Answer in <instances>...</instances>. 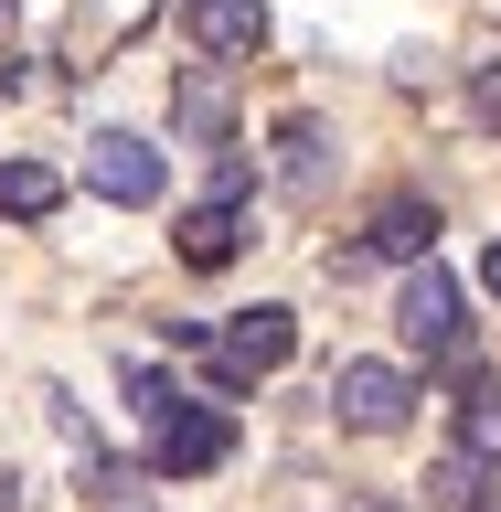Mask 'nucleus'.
I'll return each mask as SVG.
<instances>
[{
	"mask_svg": "<svg viewBox=\"0 0 501 512\" xmlns=\"http://www.w3.org/2000/svg\"><path fill=\"white\" fill-rule=\"evenodd\" d=\"M395 331H406V352H427V363H459V278H448L438 256H427V267H406Z\"/></svg>",
	"mask_w": 501,
	"mask_h": 512,
	"instance_id": "obj_5",
	"label": "nucleus"
},
{
	"mask_svg": "<svg viewBox=\"0 0 501 512\" xmlns=\"http://www.w3.org/2000/svg\"><path fill=\"white\" fill-rule=\"evenodd\" d=\"M299 352V320L288 310H235V331H214V384L224 395H246V384H267Z\"/></svg>",
	"mask_w": 501,
	"mask_h": 512,
	"instance_id": "obj_3",
	"label": "nucleus"
},
{
	"mask_svg": "<svg viewBox=\"0 0 501 512\" xmlns=\"http://www.w3.org/2000/svg\"><path fill=\"white\" fill-rule=\"evenodd\" d=\"M480 288H491V299H501V246H491V256H480Z\"/></svg>",
	"mask_w": 501,
	"mask_h": 512,
	"instance_id": "obj_16",
	"label": "nucleus"
},
{
	"mask_svg": "<svg viewBox=\"0 0 501 512\" xmlns=\"http://www.w3.org/2000/svg\"><path fill=\"white\" fill-rule=\"evenodd\" d=\"M416 502L427 512H480V459H438V470L416 480Z\"/></svg>",
	"mask_w": 501,
	"mask_h": 512,
	"instance_id": "obj_12",
	"label": "nucleus"
},
{
	"mask_svg": "<svg viewBox=\"0 0 501 512\" xmlns=\"http://www.w3.org/2000/svg\"><path fill=\"white\" fill-rule=\"evenodd\" d=\"M470 128L501 139V64H470Z\"/></svg>",
	"mask_w": 501,
	"mask_h": 512,
	"instance_id": "obj_14",
	"label": "nucleus"
},
{
	"mask_svg": "<svg viewBox=\"0 0 501 512\" xmlns=\"http://www.w3.org/2000/svg\"><path fill=\"white\" fill-rule=\"evenodd\" d=\"M11 11H22V0H0V32H11Z\"/></svg>",
	"mask_w": 501,
	"mask_h": 512,
	"instance_id": "obj_18",
	"label": "nucleus"
},
{
	"mask_svg": "<svg viewBox=\"0 0 501 512\" xmlns=\"http://www.w3.org/2000/svg\"><path fill=\"white\" fill-rule=\"evenodd\" d=\"M171 246H182V267H235L246 224H235V203H192V214L171 224Z\"/></svg>",
	"mask_w": 501,
	"mask_h": 512,
	"instance_id": "obj_9",
	"label": "nucleus"
},
{
	"mask_svg": "<svg viewBox=\"0 0 501 512\" xmlns=\"http://www.w3.org/2000/svg\"><path fill=\"white\" fill-rule=\"evenodd\" d=\"M171 128L192 150H235V64H182L171 75Z\"/></svg>",
	"mask_w": 501,
	"mask_h": 512,
	"instance_id": "obj_6",
	"label": "nucleus"
},
{
	"mask_svg": "<svg viewBox=\"0 0 501 512\" xmlns=\"http://www.w3.org/2000/svg\"><path fill=\"white\" fill-rule=\"evenodd\" d=\"M278 182L288 192H320V182H331V128H320V118H288L278 128Z\"/></svg>",
	"mask_w": 501,
	"mask_h": 512,
	"instance_id": "obj_11",
	"label": "nucleus"
},
{
	"mask_svg": "<svg viewBox=\"0 0 501 512\" xmlns=\"http://www.w3.org/2000/svg\"><path fill=\"white\" fill-rule=\"evenodd\" d=\"M256 192V160L246 150H214V203H246Z\"/></svg>",
	"mask_w": 501,
	"mask_h": 512,
	"instance_id": "obj_15",
	"label": "nucleus"
},
{
	"mask_svg": "<svg viewBox=\"0 0 501 512\" xmlns=\"http://www.w3.org/2000/svg\"><path fill=\"white\" fill-rule=\"evenodd\" d=\"M331 406H342L352 438H395L406 406H416V374L406 363H342V374H331Z\"/></svg>",
	"mask_w": 501,
	"mask_h": 512,
	"instance_id": "obj_4",
	"label": "nucleus"
},
{
	"mask_svg": "<svg viewBox=\"0 0 501 512\" xmlns=\"http://www.w3.org/2000/svg\"><path fill=\"white\" fill-rule=\"evenodd\" d=\"M427 256H438V203L395 192V203H374L363 246H342V256H331V278H363V267H427Z\"/></svg>",
	"mask_w": 501,
	"mask_h": 512,
	"instance_id": "obj_1",
	"label": "nucleus"
},
{
	"mask_svg": "<svg viewBox=\"0 0 501 512\" xmlns=\"http://www.w3.org/2000/svg\"><path fill=\"white\" fill-rule=\"evenodd\" d=\"M182 32L203 43V64H246L267 43V0H182Z\"/></svg>",
	"mask_w": 501,
	"mask_h": 512,
	"instance_id": "obj_8",
	"label": "nucleus"
},
{
	"mask_svg": "<svg viewBox=\"0 0 501 512\" xmlns=\"http://www.w3.org/2000/svg\"><path fill=\"white\" fill-rule=\"evenodd\" d=\"M86 182L107 192V203H160V150L128 139V128H96L86 139Z\"/></svg>",
	"mask_w": 501,
	"mask_h": 512,
	"instance_id": "obj_7",
	"label": "nucleus"
},
{
	"mask_svg": "<svg viewBox=\"0 0 501 512\" xmlns=\"http://www.w3.org/2000/svg\"><path fill=\"white\" fill-rule=\"evenodd\" d=\"M54 203H64V171H54V160H0V214H11V224H43Z\"/></svg>",
	"mask_w": 501,
	"mask_h": 512,
	"instance_id": "obj_10",
	"label": "nucleus"
},
{
	"mask_svg": "<svg viewBox=\"0 0 501 512\" xmlns=\"http://www.w3.org/2000/svg\"><path fill=\"white\" fill-rule=\"evenodd\" d=\"M0 512H22V480H11V470H0Z\"/></svg>",
	"mask_w": 501,
	"mask_h": 512,
	"instance_id": "obj_17",
	"label": "nucleus"
},
{
	"mask_svg": "<svg viewBox=\"0 0 501 512\" xmlns=\"http://www.w3.org/2000/svg\"><path fill=\"white\" fill-rule=\"evenodd\" d=\"M459 459H480V470L501 459V395H470V406H459Z\"/></svg>",
	"mask_w": 501,
	"mask_h": 512,
	"instance_id": "obj_13",
	"label": "nucleus"
},
{
	"mask_svg": "<svg viewBox=\"0 0 501 512\" xmlns=\"http://www.w3.org/2000/svg\"><path fill=\"white\" fill-rule=\"evenodd\" d=\"M224 459H235V416H224V406H192V395H182V406L150 427V470H160V480L224 470Z\"/></svg>",
	"mask_w": 501,
	"mask_h": 512,
	"instance_id": "obj_2",
	"label": "nucleus"
}]
</instances>
